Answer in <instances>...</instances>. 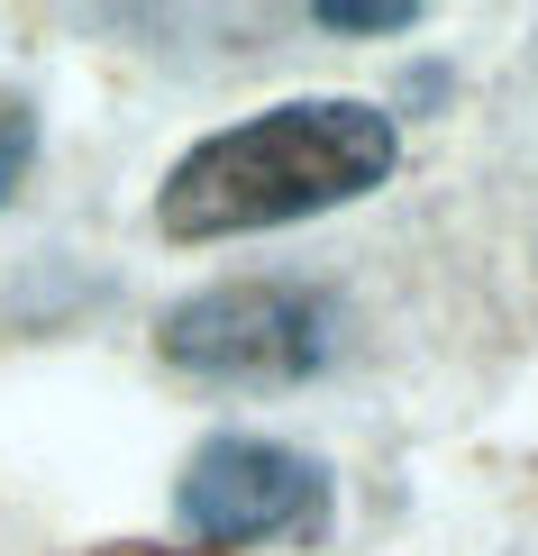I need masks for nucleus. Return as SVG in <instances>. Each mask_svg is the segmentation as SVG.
I'll return each mask as SVG.
<instances>
[{
	"instance_id": "1",
	"label": "nucleus",
	"mask_w": 538,
	"mask_h": 556,
	"mask_svg": "<svg viewBox=\"0 0 538 556\" xmlns=\"http://www.w3.org/2000/svg\"><path fill=\"white\" fill-rule=\"evenodd\" d=\"M402 137L374 101H284L238 128H210L192 155L165 174L155 219L165 238H247V228H292L338 201L392 182Z\"/></svg>"
},
{
	"instance_id": "2",
	"label": "nucleus",
	"mask_w": 538,
	"mask_h": 556,
	"mask_svg": "<svg viewBox=\"0 0 538 556\" xmlns=\"http://www.w3.org/2000/svg\"><path fill=\"white\" fill-rule=\"evenodd\" d=\"M155 346L210 383H301L329 365L338 311L311 283H210L165 311Z\"/></svg>"
},
{
	"instance_id": "3",
	"label": "nucleus",
	"mask_w": 538,
	"mask_h": 556,
	"mask_svg": "<svg viewBox=\"0 0 538 556\" xmlns=\"http://www.w3.org/2000/svg\"><path fill=\"white\" fill-rule=\"evenodd\" d=\"M174 520L201 547H255V539H320L329 520V475L284 438H210L174 483Z\"/></svg>"
},
{
	"instance_id": "4",
	"label": "nucleus",
	"mask_w": 538,
	"mask_h": 556,
	"mask_svg": "<svg viewBox=\"0 0 538 556\" xmlns=\"http://www.w3.org/2000/svg\"><path fill=\"white\" fill-rule=\"evenodd\" d=\"M28 165H37V110L18 91H0V201L28 182Z\"/></svg>"
},
{
	"instance_id": "5",
	"label": "nucleus",
	"mask_w": 538,
	"mask_h": 556,
	"mask_svg": "<svg viewBox=\"0 0 538 556\" xmlns=\"http://www.w3.org/2000/svg\"><path fill=\"white\" fill-rule=\"evenodd\" d=\"M320 28H356V37H384V28H420V0H320Z\"/></svg>"
}]
</instances>
